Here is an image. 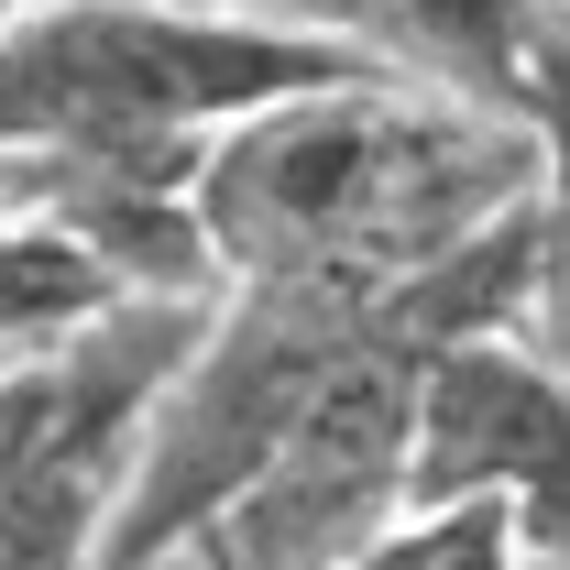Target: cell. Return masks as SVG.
Here are the masks:
<instances>
[{"mask_svg": "<svg viewBox=\"0 0 570 570\" xmlns=\"http://www.w3.org/2000/svg\"><path fill=\"white\" fill-rule=\"evenodd\" d=\"M22 11H33V0H0V33H11V22H22Z\"/></svg>", "mask_w": 570, "mask_h": 570, "instance_id": "8fae6325", "label": "cell"}, {"mask_svg": "<svg viewBox=\"0 0 570 570\" xmlns=\"http://www.w3.org/2000/svg\"><path fill=\"white\" fill-rule=\"evenodd\" d=\"M341 570H527V560H515V527L494 504H428V515H395Z\"/></svg>", "mask_w": 570, "mask_h": 570, "instance_id": "ba28073f", "label": "cell"}, {"mask_svg": "<svg viewBox=\"0 0 570 570\" xmlns=\"http://www.w3.org/2000/svg\"><path fill=\"white\" fill-rule=\"evenodd\" d=\"M428 504H494L527 570H570V373L527 341H450L417 373L406 439V515Z\"/></svg>", "mask_w": 570, "mask_h": 570, "instance_id": "277c9868", "label": "cell"}, {"mask_svg": "<svg viewBox=\"0 0 570 570\" xmlns=\"http://www.w3.org/2000/svg\"><path fill=\"white\" fill-rule=\"evenodd\" d=\"M538 132V187H527V296H515V341L570 373V11L549 0V33H538V77H527V110Z\"/></svg>", "mask_w": 570, "mask_h": 570, "instance_id": "8992f818", "label": "cell"}, {"mask_svg": "<svg viewBox=\"0 0 570 570\" xmlns=\"http://www.w3.org/2000/svg\"><path fill=\"white\" fill-rule=\"evenodd\" d=\"M362 56L330 33H275L242 11H154V0H33L0 33V165L77 176H187L198 142L330 88Z\"/></svg>", "mask_w": 570, "mask_h": 570, "instance_id": "7a4b0ae2", "label": "cell"}, {"mask_svg": "<svg viewBox=\"0 0 570 570\" xmlns=\"http://www.w3.org/2000/svg\"><path fill=\"white\" fill-rule=\"evenodd\" d=\"M538 33H549V0H341L330 11V45L373 77L461 110H504V121L527 110Z\"/></svg>", "mask_w": 570, "mask_h": 570, "instance_id": "5b68a950", "label": "cell"}, {"mask_svg": "<svg viewBox=\"0 0 570 570\" xmlns=\"http://www.w3.org/2000/svg\"><path fill=\"white\" fill-rule=\"evenodd\" d=\"M242 22H275V33H330V11L341 0H230Z\"/></svg>", "mask_w": 570, "mask_h": 570, "instance_id": "9c48e42d", "label": "cell"}, {"mask_svg": "<svg viewBox=\"0 0 570 570\" xmlns=\"http://www.w3.org/2000/svg\"><path fill=\"white\" fill-rule=\"evenodd\" d=\"M560 11H570V0H560Z\"/></svg>", "mask_w": 570, "mask_h": 570, "instance_id": "7c38bea8", "label": "cell"}, {"mask_svg": "<svg viewBox=\"0 0 570 570\" xmlns=\"http://www.w3.org/2000/svg\"><path fill=\"white\" fill-rule=\"evenodd\" d=\"M209 307L132 296L56 352L0 362V570H99L132 450L176 384V362L198 352Z\"/></svg>", "mask_w": 570, "mask_h": 570, "instance_id": "3957f363", "label": "cell"}, {"mask_svg": "<svg viewBox=\"0 0 570 570\" xmlns=\"http://www.w3.org/2000/svg\"><path fill=\"white\" fill-rule=\"evenodd\" d=\"M154 11H230V0H154Z\"/></svg>", "mask_w": 570, "mask_h": 570, "instance_id": "30bf717a", "label": "cell"}, {"mask_svg": "<svg viewBox=\"0 0 570 570\" xmlns=\"http://www.w3.org/2000/svg\"><path fill=\"white\" fill-rule=\"evenodd\" d=\"M110 307H132V296L99 275L67 230H45V219L11 198V176H0V362L56 352L88 318H110Z\"/></svg>", "mask_w": 570, "mask_h": 570, "instance_id": "52a82bcc", "label": "cell"}, {"mask_svg": "<svg viewBox=\"0 0 570 570\" xmlns=\"http://www.w3.org/2000/svg\"><path fill=\"white\" fill-rule=\"evenodd\" d=\"M538 132L504 110H461L395 77H330L198 142L187 209L230 285H318V296H395L472 253L527 209Z\"/></svg>", "mask_w": 570, "mask_h": 570, "instance_id": "6da1fadb", "label": "cell"}]
</instances>
